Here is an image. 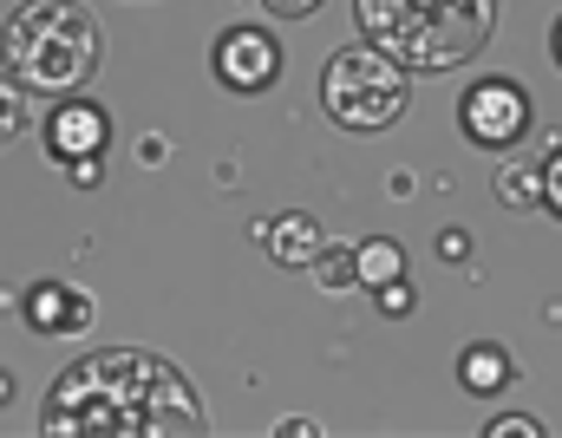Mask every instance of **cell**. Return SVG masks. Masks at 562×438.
Segmentation results:
<instances>
[{"instance_id": "4", "label": "cell", "mask_w": 562, "mask_h": 438, "mask_svg": "<svg viewBox=\"0 0 562 438\" xmlns=\"http://www.w3.org/2000/svg\"><path fill=\"white\" fill-rule=\"evenodd\" d=\"M406 66H393L380 46H340L327 66H321V112L340 125V132H386L406 119Z\"/></svg>"}, {"instance_id": "22", "label": "cell", "mask_w": 562, "mask_h": 438, "mask_svg": "<svg viewBox=\"0 0 562 438\" xmlns=\"http://www.w3.org/2000/svg\"><path fill=\"white\" fill-rule=\"evenodd\" d=\"M550 53H557V66H562V20H557V33H550Z\"/></svg>"}, {"instance_id": "8", "label": "cell", "mask_w": 562, "mask_h": 438, "mask_svg": "<svg viewBox=\"0 0 562 438\" xmlns=\"http://www.w3.org/2000/svg\"><path fill=\"white\" fill-rule=\"evenodd\" d=\"M20 314H26V327L46 334V340H66V334H86V327H92L86 289H66V282H33V289L20 294Z\"/></svg>"}, {"instance_id": "3", "label": "cell", "mask_w": 562, "mask_h": 438, "mask_svg": "<svg viewBox=\"0 0 562 438\" xmlns=\"http://www.w3.org/2000/svg\"><path fill=\"white\" fill-rule=\"evenodd\" d=\"M367 46L406 72H458L497 33V0H353Z\"/></svg>"}, {"instance_id": "15", "label": "cell", "mask_w": 562, "mask_h": 438, "mask_svg": "<svg viewBox=\"0 0 562 438\" xmlns=\"http://www.w3.org/2000/svg\"><path fill=\"white\" fill-rule=\"evenodd\" d=\"M537 177H543V210H550V216H562V138L550 145V157L537 164Z\"/></svg>"}, {"instance_id": "12", "label": "cell", "mask_w": 562, "mask_h": 438, "mask_svg": "<svg viewBox=\"0 0 562 438\" xmlns=\"http://www.w3.org/2000/svg\"><path fill=\"white\" fill-rule=\"evenodd\" d=\"M497 196H504L510 210H543V177H537V164L504 170V177H497Z\"/></svg>"}, {"instance_id": "5", "label": "cell", "mask_w": 562, "mask_h": 438, "mask_svg": "<svg viewBox=\"0 0 562 438\" xmlns=\"http://www.w3.org/2000/svg\"><path fill=\"white\" fill-rule=\"evenodd\" d=\"M530 92L517 79H477L458 99V132L477 150H510L517 138H530Z\"/></svg>"}, {"instance_id": "10", "label": "cell", "mask_w": 562, "mask_h": 438, "mask_svg": "<svg viewBox=\"0 0 562 438\" xmlns=\"http://www.w3.org/2000/svg\"><path fill=\"white\" fill-rule=\"evenodd\" d=\"M510 380H517L510 347H497V340H471V347L458 353V386H464V393L497 400V393H510Z\"/></svg>"}, {"instance_id": "21", "label": "cell", "mask_w": 562, "mask_h": 438, "mask_svg": "<svg viewBox=\"0 0 562 438\" xmlns=\"http://www.w3.org/2000/svg\"><path fill=\"white\" fill-rule=\"evenodd\" d=\"M276 433H288V438H321V426H314V419H281Z\"/></svg>"}, {"instance_id": "13", "label": "cell", "mask_w": 562, "mask_h": 438, "mask_svg": "<svg viewBox=\"0 0 562 438\" xmlns=\"http://www.w3.org/2000/svg\"><path fill=\"white\" fill-rule=\"evenodd\" d=\"M307 269L321 276V289H327V294H347V289H360V282H353V249H334V243H327V249H321V256H314Z\"/></svg>"}, {"instance_id": "9", "label": "cell", "mask_w": 562, "mask_h": 438, "mask_svg": "<svg viewBox=\"0 0 562 438\" xmlns=\"http://www.w3.org/2000/svg\"><path fill=\"white\" fill-rule=\"evenodd\" d=\"M256 243H262V256H269L276 269H307V262L327 249V229H321L307 210H281L269 223H256Z\"/></svg>"}, {"instance_id": "20", "label": "cell", "mask_w": 562, "mask_h": 438, "mask_svg": "<svg viewBox=\"0 0 562 438\" xmlns=\"http://www.w3.org/2000/svg\"><path fill=\"white\" fill-rule=\"evenodd\" d=\"M464 249H471L464 229H445V236H438V256H445V262H464Z\"/></svg>"}, {"instance_id": "7", "label": "cell", "mask_w": 562, "mask_h": 438, "mask_svg": "<svg viewBox=\"0 0 562 438\" xmlns=\"http://www.w3.org/2000/svg\"><path fill=\"white\" fill-rule=\"evenodd\" d=\"M105 138H112V119H105V105L86 99V92H66V99L53 105V119H46V150H53V164L105 157Z\"/></svg>"}, {"instance_id": "18", "label": "cell", "mask_w": 562, "mask_h": 438, "mask_svg": "<svg viewBox=\"0 0 562 438\" xmlns=\"http://www.w3.org/2000/svg\"><path fill=\"white\" fill-rule=\"evenodd\" d=\"M66 177H72L79 190H92V183L105 177V164H99V157H72V164H66Z\"/></svg>"}, {"instance_id": "1", "label": "cell", "mask_w": 562, "mask_h": 438, "mask_svg": "<svg viewBox=\"0 0 562 438\" xmlns=\"http://www.w3.org/2000/svg\"><path fill=\"white\" fill-rule=\"evenodd\" d=\"M203 426L210 419L190 373L150 347H105L72 360L40 406L46 438H196Z\"/></svg>"}, {"instance_id": "19", "label": "cell", "mask_w": 562, "mask_h": 438, "mask_svg": "<svg viewBox=\"0 0 562 438\" xmlns=\"http://www.w3.org/2000/svg\"><path fill=\"white\" fill-rule=\"evenodd\" d=\"M262 7H269L276 20H307V13H314L321 0H262Z\"/></svg>"}, {"instance_id": "14", "label": "cell", "mask_w": 562, "mask_h": 438, "mask_svg": "<svg viewBox=\"0 0 562 438\" xmlns=\"http://www.w3.org/2000/svg\"><path fill=\"white\" fill-rule=\"evenodd\" d=\"M26 99H33V92H20L13 79H0V145H13V138L26 132V119H33Z\"/></svg>"}, {"instance_id": "16", "label": "cell", "mask_w": 562, "mask_h": 438, "mask_svg": "<svg viewBox=\"0 0 562 438\" xmlns=\"http://www.w3.org/2000/svg\"><path fill=\"white\" fill-rule=\"evenodd\" d=\"M484 438H543V419H524V413H504V419H491Z\"/></svg>"}, {"instance_id": "23", "label": "cell", "mask_w": 562, "mask_h": 438, "mask_svg": "<svg viewBox=\"0 0 562 438\" xmlns=\"http://www.w3.org/2000/svg\"><path fill=\"white\" fill-rule=\"evenodd\" d=\"M7 393H13V373H0V406H7Z\"/></svg>"}, {"instance_id": "11", "label": "cell", "mask_w": 562, "mask_h": 438, "mask_svg": "<svg viewBox=\"0 0 562 438\" xmlns=\"http://www.w3.org/2000/svg\"><path fill=\"white\" fill-rule=\"evenodd\" d=\"M400 276H406V249H400L393 236L353 243V282H360V289H386V282H400Z\"/></svg>"}, {"instance_id": "2", "label": "cell", "mask_w": 562, "mask_h": 438, "mask_svg": "<svg viewBox=\"0 0 562 438\" xmlns=\"http://www.w3.org/2000/svg\"><path fill=\"white\" fill-rule=\"evenodd\" d=\"M105 59V26L86 0H20L0 26V66L20 92H86Z\"/></svg>"}, {"instance_id": "6", "label": "cell", "mask_w": 562, "mask_h": 438, "mask_svg": "<svg viewBox=\"0 0 562 438\" xmlns=\"http://www.w3.org/2000/svg\"><path fill=\"white\" fill-rule=\"evenodd\" d=\"M210 66H216V79H223L229 92H269L288 59H281L276 33H262V26H229V33L216 40Z\"/></svg>"}, {"instance_id": "17", "label": "cell", "mask_w": 562, "mask_h": 438, "mask_svg": "<svg viewBox=\"0 0 562 438\" xmlns=\"http://www.w3.org/2000/svg\"><path fill=\"white\" fill-rule=\"evenodd\" d=\"M373 301H380V314H393V321H406V314H413V289H406V276H400V282H386V289H373Z\"/></svg>"}]
</instances>
